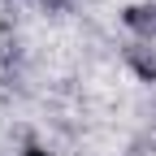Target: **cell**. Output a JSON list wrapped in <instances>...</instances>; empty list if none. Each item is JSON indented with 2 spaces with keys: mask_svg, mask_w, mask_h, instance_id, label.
<instances>
[{
  "mask_svg": "<svg viewBox=\"0 0 156 156\" xmlns=\"http://www.w3.org/2000/svg\"><path fill=\"white\" fill-rule=\"evenodd\" d=\"M22 156H65V152H52V147H26Z\"/></svg>",
  "mask_w": 156,
  "mask_h": 156,
  "instance_id": "cell-1",
  "label": "cell"
}]
</instances>
